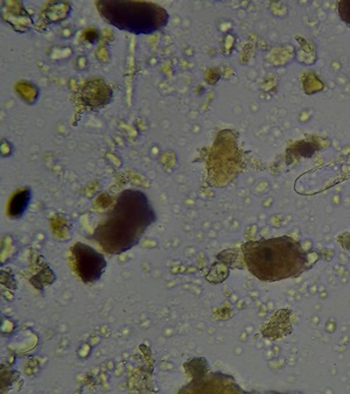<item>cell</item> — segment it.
I'll return each mask as SVG.
<instances>
[{"instance_id": "6da1fadb", "label": "cell", "mask_w": 350, "mask_h": 394, "mask_svg": "<svg viewBox=\"0 0 350 394\" xmlns=\"http://www.w3.org/2000/svg\"><path fill=\"white\" fill-rule=\"evenodd\" d=\"M156 219V211L145 193L126 189L95 229L94 239L109 254H121L137 245Z\"/></svg>"}, {"instance_id": "7a4b0ae2", "label": "cell", "mask_w": 350, "mask_h": 394, "mask_svg": "<svg viewBox=\"0 0 350 394\" xmlns=\"http://www.w3.org/2000/svg\"><path fill=\"white\" fill-rule=\"evenodd\" d=\"M98 12L107 22L132 34H153L166 27L170 14L151 1H97Z\"/></svg>"}, {"instance_id": "3957f363", "label": "cell", "mask_w": 350, "mask_h": 394, "mask_svg": "<svg viewBox=\"0 0 350 394\" xmlns=\"http://www.w3.org/2000/svg\"><path fill=\"white\" fill-rule=\"evenodd\" d=\"M246 266L260 280H281L295 274L297 266L285 263L286 258L302 257L298 243L291 239L278 238L248 243L243 247Z\"/></svg>"}, {"instance_id": "277c9868", "label": "cell", "mask_w": 350, "mask_h": 394, "mask_svg": "<svg viewBox=\"0 0 350 394\" xmlns=\"http://www.w3.org/2000/svg\"><path fill=\"white\" fill-rule=\"evenodd\" d=\"M72 261L77 277L87 285L97 283L107 269L105 256L84 243L72 247Z\"/></svg>"}, {"instance_id": "5b68a950", "label": "cell", "mask_w": 350, "mask_h": 394, "mask_svg": "<svg viewBox=\"0 0 350 394\" xmlns=\"http://www.w3.org/2000/svg\"><path fill=\"white\" fill-rule=\"evenodd\" d=\"M114 96L112 88L102 80H91L81 89L80 100L84 107L97 109L110 103Z\"/></svg>"}, {"instance_id": "8992f818", "label": "cell", "mask_w": 350, "mask_h": 394, "mask_svg": "<svg viewBox=\"0 0 350 394\" xmlns=\"http://www.w3.org/2000/svg\"><path fill=\"white\" fill-rule=\"evenodd\" d=\"M29 202H31L29 189L18 191L17 194H14L13 197L11 198L10 204H8V216L11 218L21 217L27 209Z\"/></svg>"}, {"instance_id": "52a82bcc", "label": "cell", "mask_w": 350, "mask_h": 394, "mask_svg": "<svg viewBox=\"0 0 350 394\" xmlns=\"http://www.w3.org/2000/svg\"><path fill=\"white\" fill-rule=\"evenodd\" d=\"M316 151H318V146L316 144H313V142H299L297 147H295V152L304 156V158H311Z\"/></svg>"}, {"instance_id": "ba28073f", "label": "cell", "mask_w": 350, "mask_h": 394, "mask_svg": "<svg viewBox=\"0 0 350 394\" xmlns=\"http://www.w3.org/2000/svg\"><path fill=\"white\" fill-rule=\"evenodd\" d=\"M339 10L342 20L350 25V1H342L339 4Z\"/></svg>"}]
</instances>
